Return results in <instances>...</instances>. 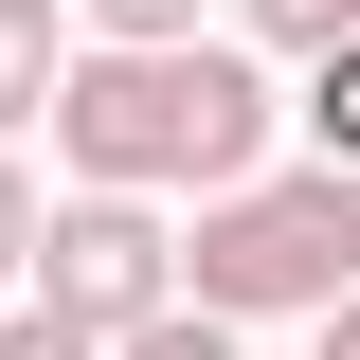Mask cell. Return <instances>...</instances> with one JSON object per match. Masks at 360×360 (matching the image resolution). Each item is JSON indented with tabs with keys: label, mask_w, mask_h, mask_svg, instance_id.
<instances>
[{
	"label": "cell",
	"mask_w": 360,
	"mask_h": 360,
	"mask_svg": "<svg viewBox=\"0 0 360 360\" xmlns=\"http://www.w3.org/2000/svg\"><path fill=\"white\" fill-rule=\"evenodd\" d=\"M37 127H54V162H72V198H162V180L217 198V180L270 162L288 108H270V72L234 37H180V54H72Z\"/></svg>",
	"instance_id": "obj_1"
},
{
	"label": "cell",
	"mask_w": 360,
	"mask_h": 360,
	"mask_svg": "<svg viewBox=\"0 0 360 360\" xmlns=\"http://www.w3.org/2000/svg\"><path fill=\"white\" fill-rule=\"evenodd\" d=\"M360 288V180L342 162H252L198 198V234H180V307L217 324H270V307H342Z\"/></svg>",
	"instance_id": "obj_2"
},
{
	"label": "cell",
	"mask_w": 360,
	"mask_h": 360,
	"mask_svg": "<svg viewBox=\"0 0 360 360\" xmlns=\"http://www.w3.org/2000/svg\"><path fill=\"white\" fill-rule=\"evenodd\" d=\"M18 288H37L72 342H127V324H162V307H180V234H162V198H54Z\"/></svg>",
	"instance_id": "obj_3"
},
{
	"label": "cell",
	"mask_w": 360,
	"mask_h": 360,
	"mask_svg": "<svg viewBox=\"0 0 360 360\" xmlns=\"http://www.w3.org/2000/svg\"><path fill=\"white\" fill-rule=\"evenodd\" d=\"M54 72H72V54H54V0H0V144L54 108Z\"/></svg>",
	"instance_id": "obj_4"
},
{
	"label": "cell",
	"mask_w": 360,
	"mask_h": 360,
	"mask_svg": "<svg viewBox=\"0 0 360 360\" xmlns=\"http://www.w3.org/2000/svg\"><path fill=\"white\" fill-rule=\"evenodd\" d=\"M288 127H307V162H342V180H360V37H324V54H307V108H288Z\"/></svg>",
	"instance_id": "obj_5"
},
{
	"label": "cell",
	"mask_w": 360,
	"mask_h": 360,
	"mask_svg": "<svg viewBox=\"0 0 360 360\" xmlns=\"http://www.w3.org/2000/svg\"><path fill=\"white\" fill-rule=\"evenodd\" d=\"M198 37V0H90V54H180Z\"/></svg>",
	"instance_id": "obj_6"
},
{
	"label": "cell",
	"mask_w": 360,
	"mask_h": 360,
	"mask_svg": "<svg viewBox=\"0 0 360 360\" xmlns=\"http://www.w3.org/2000/svg\"><path fill=\"white\" fill-rule=\"evenodd\" d=\"M108 360H234V324H217V307H162V324H127Z\"/></svg>",
	"instance_id": "obj_7"
},
{
	"label": "cell",
	"mask_w": 360,
	"mask_h": 360,
	"mask_svg": "<svg viewBox=\"0 0 360 360\" xmlns=\"http://www.w3.org/2000/svg\"><path fill=\"white\" fill-rule=\"evenodd\" d=\"M252 37L270 54H324V37H360V0H252Z\"/></svg>",
	"instance_id": "obj_8"
},
{
	"label": "cell",
	"mask_w": 360,
	"mask_h": 360,
	"mask_svg": "<svg viewBox=\"0 0 360 360\" xmlns=\"http://www.w3.org/2000/svg\"><path fill=\"white\" fill-rule=\"evenodd\" d=\"M37 217H54V198H37V180H18V144H0V288L37 270Z\"/></svg>",
	"instance_id": "obj_9"
},
{
	"label": "cell",
	"mask_w": 360,
	"mask_h": 360,
	"mask_svg": "<svg viewBox=\"0 0 360 360\" xmlns=\"http://www.w3.org/2000/svg\"><path fill=\"white\" fill-rule=\"evenodd\" d=\"M0 360H108V342H72L54 307H0Z\"/></svg>",
	"instance_id": "obj_10"
},
{
	"label": "cell",
	"mask_w": 360,
	"mask_h": 360,
	"mask_svg": "<svg viewBox=\"0 0 360 360\" xmlns=\"http://www.w3.org/2000/svg\"><path fill=\"white\" fill-rule=\"evenodd\" d=\"M307 324H324V360H360V288H342V307H307Z\"/></svg>",
	"instance_id": "obj_11"
}]
</instances>
